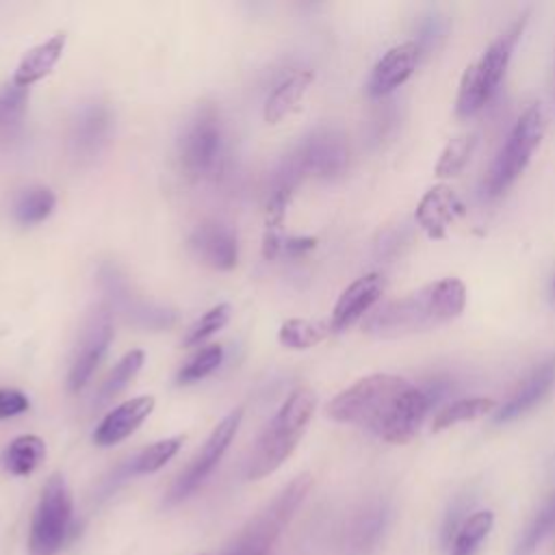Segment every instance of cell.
<instances>
[{"instance_id":"6da1fadb","label":"cell","mask_w":555,"mask_h":555,"mask_svg":"<svg viewBox=\"0 0 555 555\" xmlns=\"http://www.w3.org/2000/svg\"><path fill=\"white\" fill-rule=\"evenodd\" d=\"M431 395L392 373H371L338 392L325 408L338 423L362 427L384 442L408 444L431 408Z\"/></svg>"},{"instance_id":"7a4b0ae2","label":"cell","mask_w":555,"mask_h":555,"mask_svg":"<svg viewBox=\"0 0 555 555\" xmlns=\"http://www.w3.org/2000/svg\"><path fill=\"white\" fill-rule=\"evenodd\" d=\"M466 286L457 278H442L373 310L362 332L375 338H401L436 330L457 319L466 308Z\"/></svg>"},{"instance_id":"3957f363","label":"cell","mask_w":555,"mask_h":555,"mask_svg":"<svg viewBox=\"0 0 555 555\" xmlns=\"http://www.w3.org/2000/svg\"><path fill=\"white\" fill-rule=\"evenodd\" d=\"M317 408V395L308 386L295 388L267 427L260 431L249 462H247V479L258 481L267 475L275 473L299 444L308 423L312 421Z\"/></svg>"},{"instance_id":"277c9868","label":"cell","mask_w":555,"mask_h":555,"mask_svg":"<svg viewBox=\"0 0 555 555\" xmlns=\"http://www.w3.org/2000/svg\"><path fill=\"white\" fill-rule=\"evenodd\" d=\"M527 24V15H522L518 22H514L496 41H492L486 52L470 63L460 80V89H457V100H455V111L460 117H470L477 111H481L490 98L494 95V91L499 89L512 52L516 48V41L522 35V28Z\"/></svg>"},{"instance_id":"5b68a950","label":"cell","mask_w":555,"mask_h":555,"mask_svg":"<svg viewBox=\"0 0 555 555\" xmlns=\"http://www.w3.org/2000/svg\"><path fill=\"white\" fill-rule=\"evenodd\" d=\"M74 499L72 490L61 473H54L43 483L39 494L30 533H28V555H56L72 531Z\"/></svg>"},{"instance_id":"8992f818","label":"cell","mask_w":555,"mask_h":555,"mask_svg":"<svg viewBox=\"0 0 555 555\" xmlns=\"http://www.w3.org/2000/svg\"><path fill=\"white\" fill-rule=\"evenodd\" d=\"M544 137V113L540 104H531L509 130L505 143L501 145L499 154L494 156L488 176H486V191L488 195H501L507 191L527 169L531 154L540 145Z\"/></svg>"},{"instance_id":"52a82bcc","label":"cell","mask_w":555,"mask_h":555,"mask_svg":"<svg viewBox=\"0 0 555 555\" xmlns=\"http://www.w3.org/2000/svg\"><path fill=\"white\" fill-rule=\"evenodd\" d=\"M312 488V475H297L238 535L234 548L230 553L236 555H269L271 544L288 525L301 501Z\"/></svg>"},{"instance_id":"ba28073f","label":"cell","mask_w":555,"mask_h":555,"mask_svg":"<svg viewBox=\"0 0 555 555\" xmlns=\"http://www.w3.org/2000/svg\"><path fill=\"white\" fill-rule=\"evenodd\" d=\"M221 119L212 104H202L186 121L180 141L178 156L182 169L191 178H204L215 171L221 156Z\"/></svg>"},{"instance_id":"9c48e42d","label":"cell","mask_w":555,"mask_h":555,"mask_svg":"<svg viewBox=\"0 0 555 555\" xmlns=\"http://www.w3.org/2000/svg\"><path fill=\"white\" fill-rule=\"evenodd\" d=\"M241 421H243V408H234L228 416H223L217 423V427L210 431V436L204 442V447L199 449V453L184 468V473L173 481V486L167 494V503H178V501L186 499L191 492H195L206 481V477L217 468V464L225 455L228 447L232 444Z\"/></svg>"},{"instance_id":"30bf717a","label":"cell","mask_w":555,"mask_h":555,"mask_svg":"<svg viewBox=\"0 0 555 555\" xmlns=\"http://www.w3.org/2000/svg\"><path fill=\"white\" fill-rule=\"evenodd\" d=\"M301 176L336 178L349 165V143L334 126H319L306 134L299 147L291 154Z\"/></svg>"},{"instance_id":"8fae6325","label":"cell","mask_w":555,"mask_h":555,"mask_svg":"<svg viewBox=\"0 0 555 555\" xmlns=\"http://www.w3.org/2000/svg\"><path fill=\"white\" fill-rule=\"evenodd\" d=\"M113 340V323H111V312L98 310L89 323L85 325V332L80 336L78 349L74 353V360L69 364L67 373V388L72 392H78L85 388V384L91 379L100 362L104 360L108 345Z\"/></svg>"},{"instance_id":"7c38bea8","label":"cell","mask_w":555,"mask_h":555,"mask_svg":"<svg viewBox=\"0 0 555 555\" xmlns=\"http://www.w3.org/2000/svg\"><path fill=\"white\" fill-rule=\"evenodd\" d=\"M111 130H113L111 108L100 100L85 102L76 111V117L69 128L72 154L80 160H91L108 143Z\"/></svg>"},{"instance_id":"4fadbf2b","label":"cell","mask_w":555,"mask_h":555,"mask_svg":"<svg viewBox=\"0 0 555 555\" xmlns=\"http://www.w3.org/2000/svg\"><path fill=\"white\" fill-rule=\"evenodd\" d=\"M193 254L217 271H230L238 262V241L232 228L221 221L208 219L195 225L189 236Z\"/></svg>"},{"instance_id":"5bb4252c","label":"cell","mask_w":555,"mask_h":555,"mask_svg":"<svg viewBox=\"0 0 555 555\" xmlns=\"http://www.w3.org/2000/svg\"><path fill=\"white\" fill-rule=\"evenodd\" d=\"M464 215H466L464 202L447 184H436L427 189L414 212L416 223L434 241H442L449 228Z\"/></svg>"},{"instance_id":"9a60e30c","label":"cell","mask_w":555,"mask_h":555,"mask_svg":"<svg viewBox=\"0 0 555 555\" xmlns=\"http://www.w3.org/2000/svg\"><path fill=\"white\" fill-rule=\"evenodd\" d=\"M421 56V46L416 41H403L384 52L375 63L366 91L371 98H384L401 87L416 69Z\"/></svg>"},{"instance_id":"2e32d148","label":"cell","mask_w":555,"mask_h":555,"mask_svg":"<svg viewBox=\"0 0 555 555\" xmlns=\"http://www.w3.org/2000/svg\"><path fill=\"white\" fill-rule=\"evenodd\" d=\"M384 278L379 273H366L353 280L336 299L330 317L332 332H345L358 319H362L382 297Z\"/></svg>"},{"instance_id":"e0dca14e","label":"cell","mask_w":555,"mask_h":555,"mask_svg":"<svg viewBox=\"0 0 555 555\" xmlns=\"http://www.w3.org/2000/svg\"><path fill=\"white\" fill-rule=\"evenodd\" d=\"M154 403L156 401L152 395H139V397L126 399L100 421V425L93 431V442L98 447L119 444L143 425V421L152 414Z\"/></svg>"},{"instance_id":"ac0fdd59","label":"cell","mask_w":555,"mask_h":555,"mask_svg":"<svg viewBox=\"0 0 555 555\" xmlns=\"http://www.w3.org/2000/svg\"><path fill=\"white\" fill-rule=\"evenodd\" d=\"M555 382V358L542 362L494 412V423H509L531 408H535L553 388Z\"/></svg>"},{"instance_id":"d6986e66","label":"cell","mask_w":555,"mask_h":555,"mask_svg":"<svg viewBox=\"0 0 555 555\" xmlns=\"http://www.w3.org/2000/svg\"><path fill=\"white\" fill-rule=\"evenodd\" d=\"M65 43H67V35L65 33H54L50 39L33 46L22 56V61L17 63L15 74H13V82L17 87L28 89L30 85L43 80L54 69V65L61 61Z\"/></svg>"},{"instance_id":"ffe728a7","label":"cell","mask_w":555,"mask_h":555,"mask_svg":"<svg viewBox=\"0 0 555 555\" xmlns=\"http://www.w3.org/2000/svg\"><path fill=\"white\" fill-rule=\"evenodd\" d=\"M314 74L310 69H297L288 74L267 98L264 102V121L278 124L286 119L293 111H297L301 98L306 95L308 87L312 85Z\"/></svg>"},{"instance_id":"44dd1931","label":"cell","mask_w":555,"mask_h":555,"mask_svg":"<svg viewBox=\"0 0 555 555\" xmlns=\"http://www.w3.org/2000/svg\"><path fill=\"white\" fill-rule=\"evenodd\" d=\"M28 106V89L13 80L0 87V150H7L20 134Z\"/></svg>"},{"instance_id":"7402d4cb","label":"cell","mask_w":555,"mask_h":555,"mask_svg":"<svg viewBox=\"0 0 555 555\" xmlns=\"http://www.w3.org/2000/svg\"><path fill=\"white\" fill-rule=\"evenodd\" d=\"M46 460V442L35 434L17 436L9 442L2 453V466L15 477H26L35 473Z\"/></svg>"},{"instance_id":"603a6c76","label":"cell","mask_w":555,"mask_h":555,"mask_svg":"<svg viewBox=\"0 0 555 555\" xmlns=\"http://www.w3.org/2000/svg\"><path fill=\"white\" fill-rule=\"evenodd\" d=\"M494 410H496V401L490 397H464V399L451 401L440 412H436V416L431 421V431L438 434L453 425L477 421L481 416L492 414Z\"/></svg>"},{"instance_id":"cb8c5ba5","label":"cell","mask_w":555,"mask_h":555,"mask_svg":"<svg viewBox=\"0 0 555 555\" xmlns=\"http://www.w3.org/2000/svg\"><path fill=\"white\" fill-rule=\"evenodd\" d=\"M54 204H56V197L48 186H41V184L28 186L15 197L13 217L22 225H35L50 217V212L54 210Z\"/></svg>"},{"instance_id":"d4e9b609","label":"cell","mask_w":555,"mask_h":555,"mask_svg":"<svg viewBox=\"0 0 555 555\" xmlns=\"http://www.w3.org/2000/svg\"><path fill=\"white\" fill-rule=\"evenodd\" d=\"M492 525L494 514L490 509H479L466 516L451 540V555H475L483 540L490 535Z\"/></svg>"},{"instance_id":"484cf974","label":"cell","mask_w":555,"mask_h":555,"mask_svg":"<svg viewBox=\"0 0 555 555\" xmlns=\"http://www.w3.org/2000/svg\"><path fill=\"white\" fill-rule=\"evenodd\" d=\"M332 334L330 321L312 319H286L280 325L278 340L288 349H310Z\"/></svg>"},{"instance_id":"4316f807","label":"cell","mask_w":555,"mask_h":555,"mask_svg":"<svg viewBox=\"0 0 555 555\" xmlns=\"http://www.w3.org/2000/svg\"><path fill=\"white\" fill-rule=\"evenodd\" d=\"M475 147H477V134L475 132H464V134H457V137L449 139L447 145L442 147L436 165H434V173L438 178L460 176L464 171V167L468 165Z\"/></svg>"},{"instance_id":"83f0119b","label":"cell","mask_w":555,"mask_h":555,"mask_svg":"<svg viewBox=\"0 0 555 555\" xmlns=\"http://www.w3.org/2000/svg\"><path fill=\"white\" fill-rule=\"evenodd\" d=\"M555 531V492L546 499V503L540 507L531 525L525 529L520 540L516 542L512 555H533L538 546Z\"/></svg>"},{"instance_id":"f1b7e54d","label":"cell","mask_w":555,"mask_h":555,"mask_svg":"<svg viewBox=\"0 0 555 555\" xmlns=\"http://www.w3.org/2000/svg\"><path fill=\"white\" fill-rule=\"evenodd\" d=\"M143 360H145V353H143L141 349L128 351V353L113 366V371L108 373V377L102 382V388H100V392H98L100 403H106L108 399H113L115 395H119V392L130 384V379L141 371Z\"/></svg>"},{"instance_id":"f546056e","label":"cell","mask_w":555,"mask_h":555,"mask_svg":"<svg viewBox=\"0 0 555 555\" xmlns=\"http://www.w3.org/2000/svg\"><path fill=\"white\" fill-rule=\"evenodd\" d=\"M184 438L182 436H171V438H163L152 442L150 447H145L132 462V473L137 475H147V473H156L160 470L182 447Z\"/></svg>"},{"instance_id":"4dcf8cb0","label":"cell","mask_w":555,"mask_h":555,"mask_svg":"<svg viewBox=\"0 0 555 555\" xmlns=\"http://www.w3.org/2000/svg\"><path fill=\"white\" fill-rule=\"evenodd\" d=\"M223 360V347L221 345H208L204 349H199L193 358H189L178 375H176V382L178 384H193V382H199L204 379L206 375H210Z\"/></svg>"},{"instance_id":"1f68e13d","label":"cell","mask_w":555,"mask_h":555,"mask_svg":"<svg viewBox=\"0 0 555 555\" xmlns=\"http://www.w3.org/2000/svg\"><path fill=\"white\" fill-rule=\"evenodd\" d=\"M230 319V304H217L210 310H206L184 334L182 347H195L210 338L215 332H219Z\"/></svg>"},{"instance_id":"d6a6232c","label":"cell","mask_w":555,"mask_h":555,"mask_svg":"<svg viewBox=\"0 0 555 555\" xmlns=\"http://www.w3.org/2000/svg\"><path fill=\"white\" fill-rule=\"evenodd\" d=\"M28 397L17 388H0V421L13 418L28 410Z\"/></svg>"},{"instance_id":"836d02e7","label":"cell","mask_w":555,"mask_h":555,"mask_svg":"<svg viewBox=\"0 0 555 555\" xmlns=\"http://www.w3.org/2000/svg\"><path fill=\"white\" fill-rule=\"evenodd\" d=\"M314 245H317V238H314V236H286L284 247H282V254L299 256V254H306V251L314 249Z\"/></svg>"},{"instance_id":"e575fe53","label":"cell","mask_w":555,"mask_h":555,"mask_svg":"<svg viewBox=\"0 0 555 555\" xmlns=\"http://www.w3.org/2000/svg\"><path fill=\"white\" fill-rule=\"evenodd\" d=\"M551 100H553V108H555V63H553V74H551Z\"/></svg>"},{"instance_id":"d590c367","label":"cell","mask_w":555,"mask_h":555,"mask_svg":"<svg viewBox=\"0 0 555 555\" xmlns=\"http://www.w3.org/2000/svg\"><path fill=\"white\" fill-rule=\"evenodd\" d=\"M551 293H553V299H555V280H553V286H551Z\"/></svg>"},{"instance_id":"8d00e7d4","label":"cell","mask_w":555,"mask_h":555,"mask_svg":"<svg viewBox=\"0 0 555 555\" xmlns=\"http://www.w3.org/2000/svg\"><path fill=\"white\" fill-rule=\"evenodd\" d=\"M228 555H236V553H228Z\"/></svg>"}]
</instances>
